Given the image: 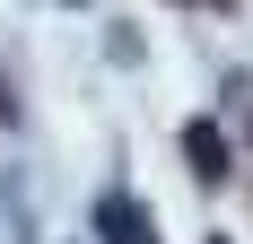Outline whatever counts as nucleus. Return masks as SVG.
<instances>
[{"label": "nucleus", "mask_w": 253, "mask_h": 244, "mask_svg": "<svg viewBox=\"0 0 253 244\" xmlns=\"http://www.w3.org/2000/svg\"><path fill=\"white\" fill-rule=\"evenodd\" d=\"M96 227H105V244H157V236H149V218H140V201H123V192L96 201Z\"/></svg>", "instance_id": "f257e3e1"}, {"label": "nucleus", "mask_w": 253, "mask_h": 244, "mask_svg": "<svg viewBox=\"0 0 253 244\" xmlns=\"http://www.w3.org/2000/svg\"><path fill=\"white\" fill-rule=\"evenodd\" d=\"M210 244H227V236H210Z\"/></svg>", "instance_id": "7ed1b4c3"}, {"label": "nucleus", "mask_w": 253, "mask_h": 244, "mask_svg": "<svg viewBox=\"0 0 253 244\" xmlns=\"http://www.w3.org/2000/svg\"><path fill=\"white\" fill-rule=\"evenodd\" d=\"M183 157H192L201 183H218V174H227V140H218V122H192V131H183Z\"/></svg>", "instance_id": "f03ea898"}]
</instances>
